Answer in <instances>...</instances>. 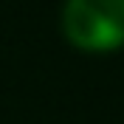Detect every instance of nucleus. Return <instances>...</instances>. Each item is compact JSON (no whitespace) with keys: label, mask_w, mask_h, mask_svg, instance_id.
I'll return each instance as SVG.
<instances>
[{"label":"nucleus","mask_w":124,"mask_h":124,"mask_svg":"<svg viewBox=\"0 0 124 124\" xmlns=\"http://www.w3.org/2000/svg\"><path fill=\"white\" fill-rule=\"evenodd\" d=\"M62 31L85 51L124 45V0H68L62 8Z\"/></svg>","instance_id":"obj_1"}]
</instances>
